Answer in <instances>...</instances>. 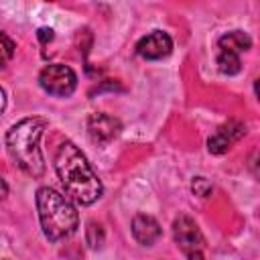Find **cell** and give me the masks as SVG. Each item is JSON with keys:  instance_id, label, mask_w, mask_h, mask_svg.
Instances as JSON below:
<instances>
[{"instance_id": "obj_1", "label": "cell", "mask_w": 260, "mask_h": 260, "mask_svg": "<svg viewBox=\"0 0 260 260\" xmlns=\"http://www.w3.org/2000/svg\"><path fill=\"white\" fill-rule=\"evenodd\" d=\"M55 171L69 199L77 201L79 205H91L102 197V181L93 173L85 154L73 142L67 140L59 146L55 156Z\"/></svg>"}, {"instance_id": "obj_2", "label": "cell", "mask_w": 260, "mask_h": 260, "mask_svg": "<svg viewBox=\"0 0 260 260\" xmlns=\"http://www.w3.org/2000/svg\"><path fill=\"white\" fill-rule=\"evenodd\" d=\"M47 128V120L32 116L16 122L6 132V148L12 160L30 177L39 179L45 173L43 152H41V136Z\"/></svg>"}, {"instance_id": "obj_3", "label": "cell", "mask_w": 260, "mask_h": 260, "mask_svg": "<svg viewBox=\"0 0 260 260\" xmlns=\"http://www.w3.org/2000/svg\"><path fill=\"white\" fill-rule=\"evenodd\" d=\"M37 209L43 234L51 242H59L63 238H69L79 223L77 211L69 197L61 195L59 191L51 187H41L37 191Z\"/></svg>"}, {"instance_id": "obj_4", "label": "cell", "mask_w": 260, "mask_h": 260, "mask_svg": "<svg viewBox=\"0 0 260 260\" xmlns=\"http://www.w3.org/2000/svg\"><path fill=\"white\" fill-rule=\"evenodd\" d=\"M39 83L47 93L55 98H67L77 87V75L63 63H51L39 73Z\"/></svg>"}, {"instance_id": "obj_5", "label": "cell", "mask_w": 260, "mask_h": 260, "mask_svg": "<svg viewBox=\"0 0 260 260\" xmlns=\"http://www.w3.org/2000/svg\"><path fill=\"white\" fill-rule=\"evenodd\" d=\"M173 236L177 246L183 250L187 260H205L203 258V236L197 223L189 215H179L173 221Z\"/></svg>"}, {"instance_id": "obj_6", "label": "cell", "mask_w": 260, "mask_h": 260, "mask_svg": "<svg viewBox=\"0 0 260 260\" xmlns=\"http://www.w3.org/2000/svg\"><path fill=\"white\" fill-rule=\"evenodd\" d=\"M246 134V126L240 120H228L207 138V150L211 154H223Z\"/></svg>"}, {"instance_id": "obj_7", "label": "cell", "mask_w": 260, "mask_h": 260, "mask_svg": "<svg viewBox=\"0 0 260 260\" xmlns=\"http://www.w3.org/2000/svg\"><path fill=\"white\" fill-rule=\"evenodd\" d=\"M122 130V124L118 118L104 114V112H95L87 118V134L95 144H108L112 142Z\"/></svg>"}, {"instance_id": "obj_8", "label": "cell", "mask_w": 260, "mask_h": 260, "mask_svg": "<svg viewBox=\"0 0 260 260\" xmlns=\"http://www.w3.org/2000/svg\"><path fill=\"white\" fill-rule=\"evenodd\" d=\"M171 51H173V39L162 30H154V32L142 37L136 45L138 57L148 59V61L165 59V57L171 55Z\"/></svg>"}, {"instance_id": "obj_9", "label": "cell", "mask_w": 260, "mask_h": 260, "mask_svg": "<svg viewBox=\"0 0 260 260\" xmlns=\"http://www.w3.org/2000/svg\"><path fill=\"white\" fill-rule=\"evenodd\" d=\"M162 230L158 225V221L152 215L146 213H136L132 219V236L138 244L142 246H152L158 238H160Z\"/></svg>"}, {"instance_id": "obj_10", "label": "cell", "mask_w": 260, "mask_h": 260, "mask_svg": "<svg viewBox=\"0 0 260 260\" xmlns=\"http://www.w3.org/2000/svg\"><path fill=\"white\" fill-rule=\"evenodd\" d=\"M217 47H219V51H230V53L242 55L244 51H248L252 47V39L244 30H232V32H225L217 41Z\"/></svg>"}, {"instance_id": "obj_11", "label": "cell", "mask_w": 260, "mask_h": 260, "mask_svg": "<svg viewBox=\"0 0 260 260\" xmlns=\"http://www.w3.org/2000/svg\"><path fill=\"white\" fill-rule=\"evenodd\" d=\"M217 69L223 75H236L242 71V61L240 55L230 53V51H217Z\"/></svg>"}, {"instance_id": "obj_12", "label": "cell", "mask_w": 260, "mask_h": 260, "mask_svg": "<svg viewBox=\"0 0 260 260\" xmlns=\"http://www.w3.org/2000/svg\"><path fill=\"white\" fill-rule=\"evenodd\" d=\"M14 51H16V43L6 32H0V69H4L12 61Z\"/></svg>"}, {"instance_id": "obj_13", "label": "cell", "mask_w": 260, "mask_h": 260, "mask_svg": "<svg viewBox=\"0 0 260 260\" xmlns=\"http://www.w3.org/2000/svg\"><path fill=\"white\" fill-rule=\"evenodd\" d=\"M191 191L195 195H199V197H207V195H211L213 187H211V183L205 177H195L193 183H191Z\"/></svg>"}, {"instance_id": "obj_14", "label": "cell", "mask_w": 260, "mask_h": 260, "mask_svg": "<svg viewBox=\"0 0 260 260\" xmlns=\"http://www.w3.org/2000/svg\"><path fill=\"white\" fill-rule=\"evenodd\" d=\"M39 37H41L43 41H47V39L51 41V39H53V30H51V28H41V30H39Z\"/></svg>"}, {"instance_id": "obj_15", "label": "cell", "mask_w": 260, "mask_h": 260, "mask_svg": "<svg viewBox=\"0 0 260 260\" xmlns=\"http://www.w3.org/2000/svg\"><path fill=\"white\" fill-rule=\"evenodd\" d=\"M4 108H6V93H4V89L0 87V114L4 112Z\"/></svg>"}, {"instance_id": "obj_16", "label": "cell", "mask_w": 260, "mask_h": 260, "mask_svg": "<svg viewBox=\"0 0 260 260\" xmlns=\"http://www.w3.org/2000/svg\"><path fill=\"white\" fill-rule=\"evenodd\" d=\"M6 191H8V189H6V185H4V181L0 179V199H4V197H6Z\"/></svg>"}]
</instances>
